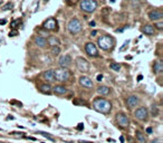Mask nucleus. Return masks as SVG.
Here are the masks:
<instances>
[{
    "mask_svg": "<svg viewBox=\"0 0 163 143\" xmlns=\"http://www.w3.org/2000/svg\"><path fill=\"white\" fill-rule=\"evenodd\" d=\"M54 73H55V80H57L59 83L67 82V80H70V72L68 68L59 67V68L54 70Z\"/></svg>",
    "mask_w": 163,
    "mask_h": 143,
    "instance_id": "obj_5",
    "label": "nucleus"
},
{
    "mask_svg": "<svg viewBox=\"0 0 163 143\" xmlns=\"http://www.w3.org/2000/svg\"><path fill=\"white\" fill-rule=\"evenodd\" d=\"M17 35H18L17 29H11L10 32H9V36H10V37H15V36H17Z\"/></svg>",
    "mask_w": 163,
    "mask_h": 143,
    "instance_id": "obj_32",
    "label": "nucleus"
},
{
    "mask_svg": "<svg viewBox=\"0 0 163 143\" xmlns=\"http://www.w3.org/2000/svg\"><path fill=\"white\" fill-rule=\"evenodd\" d=\"M97 93L101 95V96H107L110 93H111V88L106 86V85H100L98 87H97Z\"/></svg>",
    "mask_w": 163,
    "mask_h": 143,
    "instance_id": "obj_20",
    "label": "nucleus"
},
{
    "mask_svg": "<svg viewBox=\"0 0 163 143\" xmlns=\"http://www.w3.org/2000/svg\"><path fill=\"white\" fill-rule=\"evenodd\" d=\"M6 22H7V21L5 20V19H1V20H0V25H5Z\"/></svg>",
    "mask_w": 163,
    "mask_h": 143,
    "instance_id": "obj_39",
    "label": "nucleus"
},
{
    "mask_svg": "<svg viewBox=\"0 0 163 143\" xmlns=\"http://www.w3.org/2000/svg\"><path fill=\"white\" fill-rule=\"evenodd\" d=\"M151 143H162V140L161 139H154L151 141Z\"/></svg>",
    "mask_w": 163,
    "mask_h": 143,
    "instance_id": "obj_36",
    "label": "nucleus"
},
{
    "mask_svg": "<svg viewBox=\"0 0 163 143\" xmlns=\"http://www.w3.org/2000/svg\"><path fill=\"white\" fill-rule=\"evenodd\" d=\"M153 26H154V28H155V29H159V30H162V29H163V21H162V20L155 21Z\"/></svg>",
    "mask_w": 163,
    "mask_h": 143,
    "instance_id": "obj_28",
    "label": "nucleus"
},
{
    "mask_svg": "<svg viewBox=\"0 0 163 143\" xmlns=\"http://www.w3.org/2000/svg\"><path fill=\"white\" fill-rule=\"evenodd\" d=\"M20 19H16V20H12L10 24V27L11 29H16V28L18 27V24H20Z\"/></svg>",
    "mask_w": 163,
    "mask_h": 143,
    "instance_id": "obj_30",
    "label": "nucleus"
},
{
    "mask_svg": "<svg viewBox=\"0 0 163 143\" xmlns=\"http://www.w3.org/2000/svg\"><path fill=\"white\" fill-rule=\"evenodd\" d=\"M120 140H121L122 143H124V138H123V136H121V138H120Z\"/></svg>",
    "mask_w": 163,
    "mask_h": 143,
    "instance_id": "obj_40",
    "label": "nucleus"
},
{
    "mask_svg": "<svg viewBox=\"0 0 163 143\" xmlns=\"http://www.w3.org/2000/svg\"><path fill=\"white\" fill-rule=\"evenodd\" d=\"M148 17L151 21H159V20H162L163 18V12L159 9H153V10L149 11V14H148Z\"/></svg>",
    "mask_w": 163,
    "mask_h": 143,
    "instance_id": "obj_12",
    "label": "nucleus"
},
{
    "mask_svg": "<svg viewBox=\"0 0 163 143\" xmlns=\"http://www.w3.org/2000/svg\"><path fill=\"white\" fill-rule=\"evenodd\" d=\"M110 67H111V70H113L114 72H120V70H121V65L118 63H112L111 65H110Z\"/></svg>",
    "mask_w": 163,
    "mask_h": 143,
    "instance_id": "obj_27",
    "label": "nucleus"
},
{
    "mask_svg": "<svg viewBox=\"0 0 163 143\" xmlns=\"http://www.w3.org/2000/svg\"><path fill=\"white\" fill-rule=\"evenodd\" d=\"M96 35H97V30H93V32H90V36H92V37H95Z\"/></svg>",
    "mask_w": 163,
    "mask_h": 143,
    "instance_id": "obj_37",
    "label": "nucleus"
},
{
    "mask_svg": "<svg viewBox=\"0 0 163 143\" xmlns=\"http://www.w3.org/2000/svg\"><path fill=\"white\" fill-rule=\"evenodd\" d=\"M47 45L50 46V47H54V46H60L62 43H60L58 37H56V36H48V38H47Z\"/></svg>",
    "mask_w": 163,
    "mask_h": 143,
    "instance_id": "obj_19",
    "label": "nucleus"
},
{
    "mask_svg": "<svg viewBox=\"0 0 163 143\" xmlns=\"http://www.w3.org/2000/svg\"><path fill=\"white\" fill-rule=\"evenodd\" d=\"M72 63H73V58L70 54H65V55L60 56L58 60L59 67H64V68H70L72 66Z\"/></svg>",
    "mask_w": 163,
    "mask_h": 143,
    "instance_id": "obj_10",
    "label": "nucleus"
},
{
    "mask_svg": "<svg viewBox=\"0 0 163 143\" xmlns=\"http://www.w3.org/2000/svg\"><path fill=\"white\" fill-rule=\"evenodd\" d=\"M97 45L102 50H112L115 46V39L110 35H103L97 38Z\"/></svg>",
    "mask_w": 163,
    "mask_h": 143,
    "instance_id": "obj_2",
    "label": "nucleus"
},
{
    "mask_svg": "<svg viewBox=\"0 0 163 143\" xmlns=\"http://www.w3.org/2000/svg\"><path fill=\"white\" fill-rule=\"evenodd\" d=\"M57 26H58V22H57L55 18H49V19L44 21V24H42V28L46 29L47 32H55V30H57L58 29Z\"/></svg>",
    "mask_w": 163,
    "mask_h": 143,
    "instance_id": "obj_9",
    "label": "nucleus"
},
{
    "mask_svg": "<svg viewBox=\"0 0 163 143\" xmlns=\"http://www.w3.org/2000/svg\"><path fill=\"white\" fill-rule=\"evenodd\" d=\"M115 121L117 123V125L122 129H127L128 126H130V119H128V116L123 113V112H118L117 114L115 115Z\"/></svg>",
    "mask_w": 163,
    "mask_h": 143,
    "instance_id": "obj_7",
    "label": "nucleus"
},
{
    "mask_svg": "<svg viewBox=\"0 0 163 143\" xmlns=\"http://www.w3.org/2000/svg\"><path fill=\"white\" fill-rule=\"evenodd\" d=\"M151 115L152 116H158L159 114V107L156 106V104H152L151 105Z\"/></svg>",
    "mask_w": 163,
    "mask_h": 143,
    "instance_id": "obj_25",
    "label": "nucleus"
},
{
    "mask_svg": "<svg viewBox=\"0 0 163 143\" xmlns=\"http://www.w3.org/2000/svg\"><path fill=\"white\" fill-rule=\"evenodd\" d=\"M78 83H80V86H83L85 88H93L94 86L93 80H90L88 76H80L78 78Z\"/></svg>",
    "mask_w": 163,
    "mask_h": 143,
    "instance_id": "obj_14",
    "label": "nucleus"
},
{
    "mask_svg": "<svg viewBox=\"0 0 163 143\" xmlns=\"http://www.w3.org/2000/svg\"><path fill=\"white\" fill-rule=\"evenodd\" d=\"M42 78L48 82V83H53L55 82V73H54V70H47L42 73Z\"/></svg>",
    "mask_w": 163,
    "mask_h": 143,
    "instance_id": "obj_15",
    "label": "nucleus"
},
{
    "mask_svg": "<svg viewBox=\"0 0 163 143\" xmlns=\"http://www.w3.org/2000/svg\"><path fill=\"white\" fill-rule=\"evenodd\" d=\"M78 0H67V4L68 5H75Z\"/></svg>",
    "mask_w": 163,
    "mask_h": 143,
    "instance_id": "obj_34",
    "label": "nucleus"
},
{
    "mask_svg": "<svg viewBox=\"0 0 163 143\" xmlns=\"http://www.w3.org/2000/svg\"><path fill=\"white\" fill-rule=\"evenodd\" d=\"M153 72L155 74H161L163 72V63L162 60H156L153 66Z\"/></svg>",
    "mask_w": 163,
    "mask_h": 143,
    "instance_id": "obj_21",
    "label": "nucleus"
},
{
    "mask_svg": "<svg viewBox=\"0 0 163 143\" xmlns=\"http://www.w3.org/2000/svg\"><path fill=\"white\" fill-rule=\"evenodd\" d=\"M142 32L148 36H153L154 34H155V28H154L153 25L146 24L142 27Z\"/></svg>",
    "mask_w": 163,
    "mask_h": 143,
    "instance_id": "obj_18",
    "label": "nucleus"
},
{
    "mask_svg": "<svg viewBox=\"0 0 163 143\" xmlns=\"http://www.w3.org/2000/svg\"><path fill=\"white\" fill-rule=\"evenodd\" d=\"M39 90H40V92L42 93H45V94H50L53 92V87L50 86V84H42L40 86H39Z\"/></svg>",
    "mask_w": 163,
    "mask_h": 143,
    "instance_id": "obj_22",
    "label": "nucleus"
},
{
    "mask_svg": "<svg viewBox=\"0 0 163 143\" xmlns=\"http://www.w3.org/2000/svg\"><path fill=\"white\" fill-rule=\"evenodd\" d=\"M1 4H2V0H0V5H1Z\"/></svg>",
    "mask_w": 163,
    "mask_h": 143,
    "instance_id": "obj_43",
    "label": "nucleus"
},
{
    "mask_svg": "<svg viewBox=\"0 0 163 143\" xmlns=\"http://www.w3.org/2000/svg\"><path fill=\"white\" fill-rule=\"evenodd\" d=\"M102 80H103V75H102V74H98L96 76V80L97 82H102Z\"/></svg>",
    "mask_w": 163,
    "mask_h": 143,
    "instance_id": "obj_33",
    "label": "nucleus"
},
{
    "mask_svg": "<svg viewBox=\"0 0 163 143\" xmlns=\"http://www.w3.org/2000/svg\"><path fill=\"white\" fill-rule=\"evenodd\" d=\"M82 29H83V25H82L80 19H77V18H72L67 24V30L70 35L80 34L82 32Z\"/></svg>",
    "mask_w": 163,
    "mask_h": 143,
    "instance_id": "obj_3",
    "label": "nucleus"
},
{
    "mask_svg": "<svg viewBox=\"0 0 163 143\" xmlns=\"http://www.w3.org/2000/svg\"><path fill=\"white\" fill-rule=\"evenodd\" d=\"M93 108L102 114H110L112 111V103L106 98L96 97L93 101Z\"/></svg>",
    "mask_w": 163,
    "mask_h": 143,
    "instance_id": "obj_1",
    "label": "nucleus"
},
{
    "mask_svg": "<svg viewBox=\"0 0 163 143\" xmlns=\"http://www.w3.org/2000/svg\"><path fill=\"white\" fill-rule=\"evenodd\" d=\"M53 92L55 93L56 95H65L68 93V88L66 86H64L62 84H59V85H56L53 87Z\"/></svg>",
    "mask_w": 163,
    "mask_h": 143,
    "instance_id": "obj_17",
    "label": "nucleus"
},
{
    "mask_svg": "<svg viewBox=\"0 0 163 143\" xmlns=\"http://www.w3.org/2000/svg\"><path fill=\"white\" fill-rule=\"evenodd\" d=\"M90 26H95V22H94V21H92V22H90Z\"/></svg>",
    "mask_w": 163,
    "mask_h": 143,
    "instance_id": "obj_42",
    "label": "nucleus"
},
{
    "mask_svg": "<svg viewBox=\"0 0 163 143\" xmlns=\"http://www.w3.org/2000/svg\"><path fill=\"white\" fill-rule=\"evenodd\" d=\"M142 78H143V76H142V75H139V77H138V80H142Z\"/></svg>",
    "mask_w": 163,
    "mask_h": 143,
    "instance_id": "obj_41",
    "label": "nucleus"
},
{
    "mask_svg": "<svg viewBox=\"0 0 163 143\" xmlns=\"http://www.w3.org/2000/svg\"><path fill=\"white\" fill-rule=\"evenodd\" d=\"M145 132H146V134H152L153 129H152V128H148V129L145 130Z\"/></svg>",
    "mask_w": 163,
    "mask_h": 143,
    "instance_id": "obj_35",
    "label": "nucleus"
},
{
    "mask_svg": "<svg viewBox=\"0 0 163 143\" xmlns=\"http://www.w3.org/2000/svg\"><path fill=\"white\" fill-rule=\"evenodd\" d=\"M98 7V2L96 0H82L80 5V10L86 12V14H92L96 10Z\"/></svg>",
    "mask_w": 163,
    "mask_h": 143,
    "instance_id": "obj_4",
    "label": "nucleus"
},
{
    "mask_svg": "<svg viewBox=\"0 0 163 143\" xmlns=\"http://www.w3.org/2000/svg\"><path fill=\"white\" fill-rule=\"evenodd\" d=\"M39 134H42V136H45V138H47V139L50 140V141H55V139H54L53 136L49 135V133H46V132H39Z\"/></svg>",
    "mask_w": 163,
    "mask_h": 143,
    "instance_id": "obj_31",
    "label": "nucleus"
},
{
    "mask_svg": "<svg viewBox=\"0 0 163 143\" xmlns=\"http://www.w3.org/2000/svg\"><path fill=\"white\" fill-rule=\"evenodd\" d=\"M34 43H35V45L37 47H39V48H45L46 46H47V39L38 35L34 37Z\"/></svg>",
    "mask_w": 163,
    "mask_h": 143,
    "instance_id": "obj_16",
    "label": "nucleus"
},
{
    "mask_svg": "<svg viewBox=\"0 0 163 143\" xmlns=\"http://www.w3.org/2000/svg\"><path fill=\"white\" fill-rule=\"evenodd\" d=\"M75 65H76L78 72H80V73H88L90 70V62L84 57H77L75 60Z\"/></svg>",
    "mask_w": 163,
    "mask_h": 143,
    "instance_id": "obj_6",
    "label": "nucleus"
},
{
    "mask_svg": "<svg viewBox=\"0 0 163 143\" xmlns=\"http://www.w3.org/2000/svg\"><path fill=\"white\" fill-rule=\"evenodd\" d=\"M83 129H84V125L82 124V123H80L78 126H77V130H83Z\"/></svg>",
    "mask_w": 163,
    "mask_h": 143,
    "instance_id": "obj_38",
    "label": "nucleus"
},
{
    "mask_svg": "<svg viewBox=\"0 0 163 143\" xmlns=\"http://www.w3.org/2000/svg\"><path fill=\"white\" fill-rule=\"evenodd\" d=\"M126 106H127L130 110H132V108L136 107L140 103V98L138 95H130L127 98H126Z\"/></svg>",
    "mask_w": 163,
    "mask_h": 143,
    "instance_id": "obj_13",
    "label": "nucleus"
},
{
    "mask_svg": "<svg viewBox=\"0 0 163 143\" xmlns=\"http://www.w3.org/2000/svg\"><path fill=\"white\" fill-rule=\"evenodd\" d=\"M85 52L90 57H98V48L97 46L92 42H88L85 44Z\"/></svg>",
    "mask_w": 163,
    "mask_h": 143,
    "instance_id": "obj_11",
    "label": "nucleus"
},
{
    "mask_svg": "<svg viewBox=\"0 0 163 143\" xmlns=\"http://www.w3.org/2000/svg\"><path fill=\"white\" fill-rule=\"evenodd\" d=\"M135 138H136V140H138L140 143H146V142H148L146 135L144 134V133L141 132V131H136V132H135Z\"/></svg>",
    "mask_w": 163,
    "mask_h": 143,
    "instance_id": "obj_23",
    "label": "nucleus"
},
{
    "mask_svg": "<svg viewBox=\"0 0 163 143\" xmlns=\"http://www.w3.org/2000/svg\"><path fill=\"white\" fill-rule=\"evenodd\" d=\"M134 116H135V119H138L139 121H146L148 117H149V110L145 107V106H141V107L136 108L135 111H134Z\"/></svg>",
    "mask_w": 163,
    "mask_h": 143,
    "instance_id": "obj_8",
    "label": "nucleus"
},
{
    "mask_svg": "<svg viewBox=\"0 0 163 143\" xmlns=\"http://www.w3.org/2000/svg\"><path fill=\"white\" fill-rule=\"evenodd\" d=\"M38 36H42V37H44V38H48V36H49V34H48V32L46 30V29H44V28L42 27V29H39L38 30Z\"/></svg>",
    "mask_w": 163,
    "mask_h": 143,
    "instance_id": "obj_26",
    "label": "nucleus"
},
{
    "mask_svg": "<svg viewBox=\"0 0 163 143\" xmlns=\"http://www.w3.org/2000/svg\"><path fill=\"white\" fill-rule=\"evenodd\" d=\"M12 8H14V5L11 4V2H7L6 5H4V6H2V10H4V11L11 10Z\"/></svg>",
    "mask_w": 163,
    "mask_h": 143,
    "instance_id": "obj_29",
    "label": "nucleus"
},
{
    "mask_svg": "<svg viewBox=\"0 0 163 143\" xmlns=\"http://www.w3.org/2000/svg\"><path fill=\"white\" fill-rule=\"evenodd\" d=\"M62 52V49H60V46H54V47H50V54L52 56L56 57V56H58Z\"/></svg>",
    "mask_w": 163,
    "mask_h": 143,
    "instance_id": "obj_24",
    "label": "nucleus"
}]
</instances>
